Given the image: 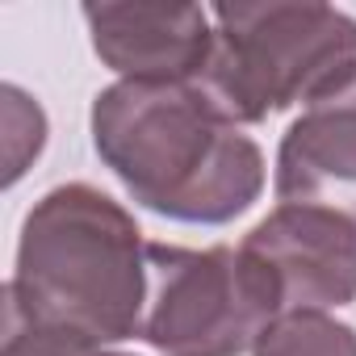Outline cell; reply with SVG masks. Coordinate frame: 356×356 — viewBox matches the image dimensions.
Listing matches in <instances>:
<instances>
[{
    "label": "cell",
    "mask_w": 356,
    "mask_h": 356,
    "mask_svg": "<svg viewBox=\"0 0 356 356\" xmlns=\"http://www.w3.org/2000/svg\"><path fill=\"white\" fill-rule=\"evenodd\" d=\"M92 147L138 206L172 222H231L264 189L260 147L197 80L109 84L92 101Z\"/></svg>",
    "instance_id": "cell-1"
},
{
    "label": "cell",
    "mask_w": 356,
    "mask_h": 356,
    "mask_svg": "<svg viewBox=\"0 0 356 356\" xmlns=\"http://www.w3.org/2000/svg\"><path fill=\"white\" fill-rule=\"evenodd\" d=\"M5 298L38 327L84 348L138 339L147 302V243L109 193L72 181L34 202L17 239Z\"/></svg>",
    "instance_id": "cell-2"
},
{
    "label": "cell",
    "mask_w": 356,
    "mask_h": 356,
    "mask_svg": "<svg viewBox=\"0 0 356 356\" xmlns=\"http://www.w3.org/2000/svg\"><path fill=\"white\" fill-rule=\"evenodd\" d=\"M214 51L202 92L214 109L252 126L268 113L310 105L356 72V17L331 5H218Z\"/></svg>",
    "instance_id": "cell-3"
},
{
    "label": "cell",
    "mask_w": 356,
    "mask_h": 356,
    "mask_svg": "<svg viewBox=\"0 0 356 356\" xmlns=\"http://www.w3.org/2000/svg\"><path fill=\"white\" fill-rule=\"evenodd\" d=\"M281 314L268 268L243 248L147 243L138 339L163 356H239Z\"/></svg>",
    "instance_id": "cell-4"
},
{
    "label": "cell",
    "mask_w": 356,
    "mask_h": 356,
    "mask_svg": "<svg viewBox=\"0 0 356 356\" xmlns=\"http://www.w3.org/2000/svg\"><path fill=\"white\" fill-rule=\"evenodd\" d=\"M239 248L268 268L281 293V314L356 302V227L335 210L277 206Z\"/></svg>",
    "instance_id": "cell-5"
},
{
    "label": "cell",
    "mask_w": 356,
    "mask_h": 356,
    "mask_svg": "<svg viewBox=\"0 0 356 356\" xmlns=\"http://www.w3.org/2000/svg\"><path fill=\"white\" fill-rule=\"evenodd\" d=\"M97 59L134 84H193L214 51L202 5H84Z\"/></svg>",
    "instance_id": "cell-6"
},
{
    "label": "cell",
    "mask_w": 356,
    "mask_h": 356,
    "mask_svg": "<svg viewBox=\"0 0 356 356\" xmlns=\"http://www.w3.org/2000/svg\"><path fill=\"white\" fill-rule=\"evenodd\" d=\"M273 185L281 206L335 210L356 227V72L285 130Z\"/></svg>",
    "instance_id": "cell-7"
},
{
    "label": "cell",
    "mask_w": 356,
    "mask_h": 356,
    "mask_svg": "<svg viewBox=\"0 0 356 356\" xmlns=\"http://www.w3.org/2000/svg\"><path fill=\"white\" fill-rule=\"evenodd\" d=\"M252 356H356V327L327 310H285L264 327Z\"/></svg>",
    "instance_id": "cell-8"
},
{
    "label": "cell",
    "mask_w": 356,
    "mask_h": 356,
    "mask_svg": "<svg viewBox=\"0 0 356 356\" xmlns=\"http://www.w3.org/2000/svg\"><path fill=\"white\" fill-rule=\"evenodd\" d=\"M0 113H5V185H17L47 147V113L17 84L0 88Z\"/></svg>",
    "instance_id": "cell-9"
},
{
    "label": "cell",
    "mask_w": 356,
    "mask_h": 356,
    "mask_svg": "<svg viewBox=\"0 0 356 356\" xmlns=\"http://www.w3.org/2000/svg\"><path fill=\"white\" fill-rule=\"evenodd\" d=\"M0 356H126V352H105V348H84L59 331L38 327L22 306L5 298V352Z\"/></svg>",
    "instance_id": "cell-10"
}]
</instances>
